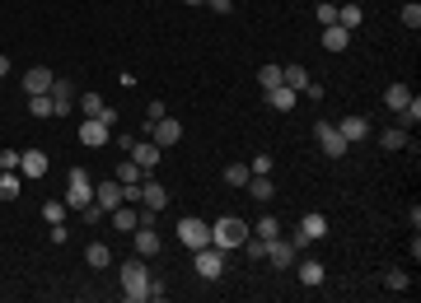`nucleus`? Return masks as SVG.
Returning <instances> with one entry per match:
<instances>
[{"label":"nucleus","mask_w":421,"mask_h":303,"mask_svg":"<svg viewBox=\"0 0 421 303\" xmlns=\"http://www.w3.org/2000/svg\"><path fill=\"white\" fill-rule=\"evenodd\" d=\"M249 233H253L249 219H239V215H225V219H216V224H211V242H216L220 252L244 247V238H249Z\"/></svg>","instance_id":"1"},{"label":"nucleus","mask_w":421,"mask_h":303,"mask_svg":"<svg viewBox=\"0 0 421 303\" xmlns=\"http://www.w3.org/2000/svg\"><path fill=\"white\" fill-rule=\"evenodd\" d=\"M145 294H150V271H145V261H122V299L145 303Z\"/></svg>","instance_id":"2"},{"label":"nucleus","mask_w":421,"mask_h":303,"mask_svg":"<svg viewBox=\"0 0 421 303\" xmlns=\"http://www.w3.org/2000/svg\"><path fill=\"white\" fill-rule=\"evenodd\" d=\"M94 201V182L84 168H71V178H66V210H84Z\"/></svg>","instance_id":"3"},{"label":"nucleus","mask_w":421,"mask_h":303,"mask_svg":"<svg viewBox=\"0 0 421 303\" xmlns=\"http://www.w3.org/2000/svg\"><path fill=\"white\" fill-rule=\"evenodd\" d=\"M178 242H183L187 252H197V247H206V242H211V224H202V219H192V215H183V219H178Z\"/></svg>","instance_id":"4"},{"label":"nucleus","mask_w":421,"mask_h":303,"mask_svg":"<svg viewBox=\"0 0 421 303\" xmlns=\"http://www.w3.org/2000/svg\"><path fill=\"white\" fill-rule=\"evenodd\" d=\"M197 275H202V280H220V275H225V252H220L216 242H206V247H197Z\"/></svg>","instance_id":"5"},{"label":"nucleus","mask_w":421,"mask_h":303,"mask_svg":"<svg viewBox=\"0 0 421 303\" xmlns=\"http://www.w3.org/2000/svg\"><path fill=\"white\" fill-rule=\"evenodd\" d=\"M313 140H318V150H323L327 159H342V154L351 150V145L342 140V131H337L332 121H318V126H313Z\"/></svg>","instance_id":"6"},{"label":"nucleus","mask_w":421,"mask_h":303,"mask_svg":"<svg viewBox=\"0 0 421 303\" xmlns=\"http://www.w3.org/2000/svg\"><path fill=\"white\" fill-rule=\"evenodd\" d=\"M80 145H89V150H103V145H112V126L98 117H84L80 121Z\"/></svg>","instance_id":"7"},{"label":"nucleus","mask_w":421,"mask_h":303,"mask_svg":"<svg viewBox=\"0 0 421 303\" xmlns=\"http://www.w3.org/2000/svg\"><path fill=\"white\" fill-rule=\"evenodd\" d=\"M323 233H327V219H323L318 210H309L304 219H300V233H295L290 242H295V252H300V247H309V242H318Z\"/></svg>","instance_id":"8"},{"label":"nucleus","mask_w":421,"mask_h":303,"mask_svg":"<svg viewBox=\"0 0 421 303\" xmlns=\"http://www.w3.org/2000/svg\"><path fill=\"white\" fill-rule=\"evenodd\" d=\"M263 257L272 261L276 271H286V266H295V257H300V252H295V242H290V238H272V242H267V252H263Z\"/></svg>","instance_id":"9"},{"label":"nucleus","mask_w":421,"mask_h":303,"mask_svg":"<svg viewBox=\"0 0 421 303\" xmlns=\"http://www.w3.org/2000/svg\"><path fill=\"white\" fill-rule=\"evenodd\" d=\"M131 164H136L140 173H155V164H159V145H155V140H131Z\"/></svg>","instance_id":"10"},{"label":"nucleus","mask_w":421,"mask_h":303,"mask_svg":"<svg viewBox=\"0 0 421 303\" xmlns=\"http://www.w3.org/2000/svg\"><path fill=\"white\" fill-rule=\"evenodd\" d=\"M150 140H155L159 150H164V145H178V140H183V126L173 117H159V121H150Z\"/></svg>","instance_id":"11"},{"label":"nucleus","mask_w":421,"mask_h":303,"mask_svg":"<svg viewBox=\"0 0 421 303\" xmlns=\"http://www.w3.org/2000/svg\"><path fill=\"white\" fill-rule=\"evenodd\" d=\"M140 205H145V210H164V205H169V192H164L150 173L140 178Z\"/></svg>","instance_id":"12"},{"label":"nucleus","mask_w":421,"mask_h":303,"mask_svg":"<svg viewBox=\"0 0 421 303\" xmlns=\"http://www.w3.org/2000/svg\"><path fill=\"white\" fill-rule=\"evenodd\" d=\"M244 192H249L258 205H267V201L276 196V182H272V173H253V178L244 182Z\"/></svg>","instance_id":"13"},{"label":"nucleus","mask_w":421,"mask_h":303,"mask_svg":"<svg viewBox=\"0 0 421 303\" xmlns=\"http://www.w3.org/2000/svg\"><path fill=\"white\" fill-rule=\"evenodd\" d=\"M131 242H136V257H155V252H159L155 224H136V228H131Z\"/></svg>","instance_id":"14"},{"label":"nucleus","mask_w":421,"mask_h":303,"mask_svg":"<svg viewBox=\"0 0 421 303\" xmlns=\"http://www.w3.org/2000/svg\"><path fill=\"white\" fill-rule=\"evenodd\" d=\"M122 201H126L122 182H103V187H94V205H103V210H117Z\"/></svg>","instance_id":"15"},{"label":"nucleus","mask_w":421,"mask_h":303,"mask_svg":"<svg viewBox=\"0 0 421 303\" xmlns=\"http://www.w3.org/2000/svg\"><path fill=\"white\" fill-rule=\"evenodd\" d=\"M337 131H342V140H346V145H356V140H365V136H370V121L360 117V112H351V117H342V121H337Z\"/></svg>","instance_id":"16"},{"label":"nucleus","mask_w":421,"mask_h":303,"mask_svg":"<svg viewBox=\"0 0 421 303\" xmlns=\"http://www.w3.org/2000/svg\"><path fill=\"white\" fill-rule=\"evenodd\" d=\"M80 112H84V117H98V121H117V112H112L108 103H103V98H98V93H84V98H80Z\"/></svg>","instance_id":"17"},{"label":"nucleus","mask_w":421,"mask_h":303,"mask_svg":"<svg viewBox=\"0 0 421 303\" xmlns=\"http://www.w3.org/2000/svg\"><path fill=\"white\" fill-rule=\"evenodd\" d=\"M47 173V154L43 150H24L19 154V178H43Z\"/></svg>","instance_id":"18"},{"label":"nucleus","mask_w":421,"mask_h":303,"mask_svg":"<svg viewBox=\"0 0 421 303\" xmlns=\"http://www.w3.org/2000/svg\"><path fill=\"white\" fill-rule=\"evenodd\" d=\"M52 70H47V65H33L29 75H24V93H52Z\"/></svg>","instance_id":"19"},{"label":"nucleus","mask_w":421,"mask_h":303,"mask_svg":"<svg viewBox=\"0 0 421 303\" xmlns=\"http://www.w3.org/2000/svg\"><path fill=\"white\" fill-rule=\"evenodd\" d=\"M318 42H323L327 52H346V47H351V33H346L342 24H327V29H323V38H318Z\"/></svg>","instance_id":"20"},{"label":"nucleus","mask_w":421,"mask_h":303,"mask_svg":"<svg viewBox=\"0 0 421 303\" xmlns=\"http://www.w3.org/2000/svg\"><path fill=\"white\" fill-rule=\"evenodd\" d=\"M108 219H112V228H117V233H131V228L140 224V215L131 210L126 201H122V205H117V210H108Z\"/></svg>","instance_id":"21"},{"label":"nucleus","mask_w":421,"mask_h":303,"mask_svg":"<svg viewBox=\"0 0 421 303\" xmlns=\"http://www.w3.org/2000/svg\"><path fill=\"white\" fill-rule=\"evenodd\" d=\"M281 84H286V89H295V93H304L309 70H304V65H281Z\"/></svg>","instance_id":"22"},{"label":"nucleus","mask_w":421,"mask_h":303,"mask_svg":"<svg viewBox=\"0 0 421 303\" xmlns=\"http://www.w3.org/2000/svg\"><path fill=\"white\" fill-rule=\"evenodd\" d=\"M24 192V178H19V168H5L0 173V201H15Z\"/></svg>","instance_id":"23"},{"label":"nucleus","mask_w":421,"mask_h":303,"mask_svg":"<svg viewBox=\"0 0 421 303\" xmlns=\"http://www.w3.org/2000/svg\"><path fill=\"white\" fill-rule=\"evenodd\" d=\"M407 103H412V89H407V84H389V89H384V107H389V112H403Z\"/></svg>","instance_id":"24"},{"label":"nucleus","mask_w":421,"mask_h":303,"mask_svg":"<svg viewBox=\"0 0 421 303\" xmlns=\"http://www.w3.org/2000/svg\"><path fill=\"white\" fill-rule=\"evenodd\" d=\"M295 98H300V93H295V89H286V84H276V89H267V103L276 107V112H290V107H295Z\"/></svg>","instance_id":"25"},{"label":"nucleus","mask_w":421,"mask_h":303,"mask_svg":"<svg viewBox=\"0 0 421 303\" xmlns=\"http://www.w3.org/2000/svg\"><path fill=\"white\" fill-rule=\"evenodd\" d=\"M253 228V238H263V242H272V238H281V219L276 215H263L258 224H249Z\"/></svg>","instance_id":"26"},{"label":"nucleus","mask_w":421,"mask_h":303,"mask_svg":"<svg viewBox=\"0 0 421 303\" xmlns=\"http://www.w3.org/2000/svg\"><path fill=\"white\" fill-rule=\"evenodd\" d=\"M323 261H300V285H309V289H318L323 285Z\"/></svg>","instance_id":"27"},{"label":"nucleus","mask_w":421,"mask_h":303,"mask_svg":"<svg viewBox=\"0 0 421 303\" xmlns=\"http://www.w3.org/2000/svg\"><path fill=\"white\" fill-rule=\"evenodd\" d=\"M52 107H57V117L71 112V84L66 79H52Z\"/></svg>","instance_id":"28"},{"label":"nucleus","mask_w":421,"mask_h":303,"mask_svg":"<svg viewBox=\"0 0 421 303\" xmlns=\"http://www.w3.org/2000/svg\"><path fill=\"white\" fill-rule=\"evenodd\" d=\"M84 261H89L94 271H103V266H112V252L103 242H89V247H84Z\"/></svg>","instance_id":"29"},{"label":"nucleus","mask_w":421,"mask_h":303,"mask_svg":"<svg viewBox=\"0 0 421 303\" xmlns=\"http://www.w3.org/2000/svg\"><path fill=\"white\" fill-rule=\"evenodd\" d=\"M360 19H365V10H360V5H337V24H342L346 33L360 29Z\"/></svg>","instance_id":"30"},{"label":"nucleus","mask_w":421,"mask_h":303,"mask_svg":"<svg viewBox=\"0 0 421 303\" xmlns=\"http://www.w3.org/2000/svg\"><path fill=\"white\" fill-rule=\"evenodd\" d=\"M29 112H33V117H57V107H52V93H29Z\"/></svg>","instance_id":"31"},{"label":"nucleus","mask_w":421,"mask_h":303,"mask_svg":"<svg viewBox=\"0 0 421 303\" xmlns=\"http://www.w3.org/2000/svg\"><path fill=\"white\" fill-rule=\"evenodd\" d=\"M379 145H384V150H407L412 140H407V131H403V126H389V131L379 136Z\"/></svg>","instance_id":"32"},{"label":"nucleus","mask_w":421,"mask_h":303,"mask_svg":"<svg viewBox=\"0 0 421 303\" xmlns=\"http://www.w3.org/2000/svg\"><path fill=\"white\" fill-rule=\"evenodd\" d=\"M417 121H421V98H417V93H412V103H407L403 112H398V126H403V131H412Z\"/></svg>","instance_id":"33"},{"label":"nucleus","mask_w":421,"mask_h":303,"mask_svg":"<svg viewBox=\"0 0 421 303\" xmlns=\"http://www.w3.org/2000/svg\"><path fill=\"white\" fill-rule=\"evenodd\" d=\"M140 178H145V173H140L131 159H122V164H117V182H122V187H140Z\"/></svg>","instance_id":"34"},{"label":"nucleus","mask_w":421,"mask_h":303,"mask_svg":"<svg viewBox=\"0 0 421 303\" xmlns=\"http://www.w3.org/2000/svg\"><path fill=\"white\" fill-rule=\"evenodd\" d=\"M249 178H253L249 164H230V168H225V182H230V187H244Z\"/></svg>","instance_id":"35"},{"label":"nucleus","mask_w":421,"mask_h":303,"mask_svg":"<svg viewBox=\"0 0 421 303\" xmlns=\"http://www.w3.org/2000/svg\"><path fill=\"white\" fill-rule=\"evenodd\" d=\"M43 219H47V224H61V219H66V201H47Z\"/></svg>","instance_id":"36"},{"label":"nucleus","mask_w":421,"mask_h":303,"mask_svg":"<svg viewBox=\"0 0 421 303\" xmlns=\"http://www.w3.org/2000/svg\"><path fill=\"white\" fill-rule=\"evenodd\" d=\"M258 79H263V93L276 89V84H281V65H263V70H258Z\"/></svg>","instance_id":"37"},{"label":"nucleus","mask_w":421,"mask_h":303,"mask_svg":"<svg viewBox=\"0 0 421 303\" xmlns=\"http://www.w3.org/2000/svg\"><path fill=\"white\" fill-rule=\"evenodd\" d=\"M384 285H389L393 294H403V289H407V271H398V266H393V271H384Z\"/></svg>","instance_id":"38"},{"label":"nucleus","mask_w":421,"mask_h":303,"mask_svg":"<svg viewBox=\"0 0 421 303\" xmlns=\"http://www.w3.org/2000/svg\"><path fill=\"white\" fill-rule=\"evenodd\" d=\"M403 24H407V29H421V5H417V0H407V5H403Z\"/></svg>","instance_id":"39"},{"label":"nucleus","mask_w":421,"mask_h":303,"mask_svg":"<svg viewBox=\"0 0 421 303\" xmlns=\"http://www.w3.org/2000/svg\"><path fill=\"white\" fill-rule=\"evenodd\" d=\"M318 24H337V5H332V0H318Z\"/></svg>","instance_id":"40"},{"label":"nucleus","mask_w":421,"mask_h":303,"mask_svg":"<svg viewBox=\"0 0 421 303\" xmlns=\"http://www.w3.org/2000/svg\"><path fill=\"white\" fill-rule=\"evenodd\" d=\"M244 252H249L253 261H263V252H267V242H263V238H253V233H249V238H244Z\"/></svg>","instance_id":"41"},{"label":"nucleus","mask_w":421,"mask_h":303,"mask_svg":"<svg viewBox=\"0 0 421 303\" xmlns=\"http://www.w3.org/2000/svg\"><path fill=\"white\" fill-rule=\"evenodd\" d=\"M164 112H169V107H164V103H159V98H155V103L145 107V126H150V121H159V117H164Z\"/></svg>","instance_id":"42"},{"label":"nucleus","mask_w":421,"mask_h":303,"mask_svg":"<svg viewBox=\"0 0 421 303\" xmlns=\"http://www.w3.org/2000/svg\"><path fill=\"white\" fill-rule=\"evenodd\" d=\"M249 173H272V154H258V159L249 164Z\"/></svg>","instance_id":"43"},{"label":"nucleus","mask_w":421,"mask_h":303,"mask_svg":"<svg viewBox=\"0 0 421 303\" xmlns=\"http://www.w3.org/2000/svg\"><path fill=\"white\" fill-rule=\"evenodd\" d=\"M5 168H19V150H0V173Z\"/></svg>","instance_id":"44"},{"label":"nucleus","mask_w":421,"mask_h":303,"mask_svg":"<svg viewBox=\"0 0 421 303\" xmlns=\"http://www.w3.org/2000/svg\"><path fill=\"white\" fill-rule=\"evenodd\" d=\"M206 5H211L216 15H230V10H234V0H206Z\"/></svg>","instance_id":"45"},{"label":"nucleus","mask_w":421,"mask_h":303,"mask_svg":"<svg viewBox=\"0 0 421 303\" xmlns=\"http://www.w3.org/2000/svg\"><path fill=\"white\" fill-rule=\"evenodd\" d=\"M0 75H10V61H5V56H0Z\"/></svg>","instance_id":"46"},{"label":"nucleus","mask_w":421,"mask_h":303,"mask_svg":"<svg viewBox=\"0 0 421 303\" xmlns=\"http://www.w3.org/2000/svg\"><path fill=\"white\" fill-rule=\"evenodd\" d=\"M187 5H206V0H187Z\"/></svg>","instance_id":"47"}]
</instances>
